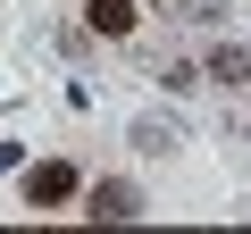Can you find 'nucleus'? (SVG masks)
<instances>
[{
	"mask_svg": "<svg viewBox=\"0 0 251 234\" xmlns=\"http://www.w3.org/2000/svg\"><path fill=\"white\" fill-rule=\"evenodd\" d=\"M134 209H143V192L126 184V176H109V184H92V209H84V217H92V226H126Z\"/></svg>",
	"mask_w": 251,
	"mask_h": 234,
	"instance_id": "nucleus-2",
	"label": "nucleus"
},
{
	"mask_svg": "<svg viewBox=\"0 0 251 234\" xmlns=\"http://www.w3.org/2000/svg\"><path fill=\"white\" fill-rule=\"evenodd\" d=\"M209 75H218V84H251V50H234V42L209 50Z\"/></svg>",
	"mask_w": 251,
	"mask_h": 234,
	"instance_id": "nucleus-4",
	"label": "nucleus"
},
{
	"mask_svg": "<svg viewBox=\"0 0 251 234\" xmlns=\"http://www.w3.org/2000/svg\"><path fill=\"white\" fill-rule=\"evenodd\" d=\"M84 25L109 34V42H117V34H134V0H84Z\"/></svg>",
	"mask_w": 251,
	"mask_h": 234,
	"instance_id": "nucleus-3",
	"label": "nucleus"
},
{
	"mask_svg": "<svg viewBox=\"0 0 251 234\" xmlns=\"http://www.w3.org/2000/svg\"><path fill=\"white\" fill-rule=\"evenodd\" d=\"M75 192H84V184H75V167H67V159H42V167L25 176V201H34V209H67Z\"/></svg>",
	"mask_w": 251,
	"mask_h": 234,
	"instance_id": "nucleus-1",
	"label": "nucleus"
}]
</instances>
